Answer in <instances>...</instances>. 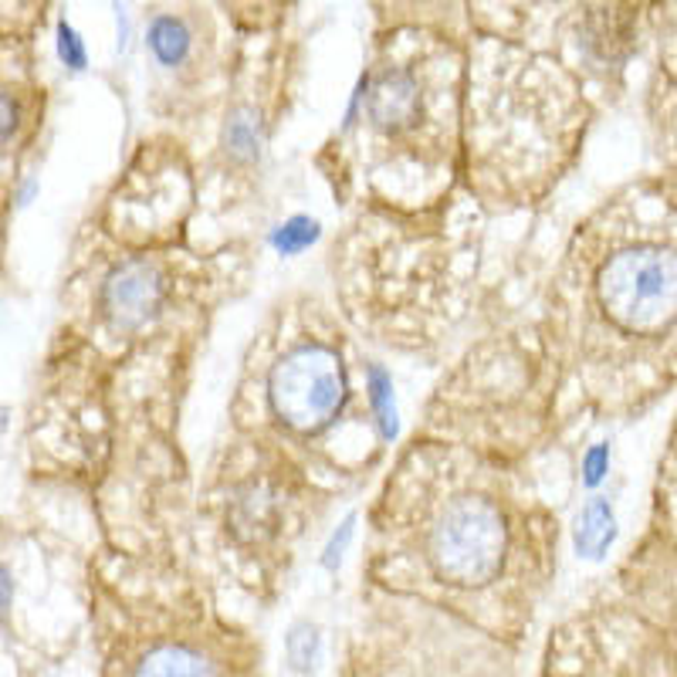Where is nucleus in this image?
Listing matches in <instances>:
<instances>
[{
  "mask_svg": "<svg viewBox=\"0 0 677 677\" xmlns=\"http://www.w3.org/2000/svg\"><path fill=\"white\" fill-rule=\"evenodd\" d=\"M315 241H318V224L312 217H292L288 224H282L272 234V244H275L278 254H298Z\"/></svg>",
  "mask_w": 677,
  "mask_h": 677,
  "instance_id": "9d476101",
  "label": "nucleus"
},
{
  "mask_svg": "<svg viewBox=\"0 0 677 677\" xmlns=\"http://www.w3.org/2000/svg\"><path fill=\"white\" fill-rule=\"evenodd\" d=\"M58 58H61L68 68H75V71H81L85 61H89V58H85V48H81L78 35H75L65 21L58 24Z\"/></svg>",
  "mask_w": 677,
  "mask_h": 677,
  "instance_id": "ddd939ff",
  "label": "nucleus"
},
{
  "mask_svg": "<svg viewBox=\"0 0 677 677\" xmlns=\"http://www.w3.org/2000/svg\"><path fill=\"white\" fill-rule=\"evenodd\" d=\"M592 298L620 332L660 338L677 325V244L644 237L614 247L592 278Z\"/></svg>",
  "mask_w": 677,
  "mask_h": 677,
  "instance_id": "f257e3e1",
  "label": "nucleus"
},
{
  "mask_svg": "<svg viewBox=\"0 0 677 677\" xmlns=\"http://www.w3.org/2000/svg\"><path fill=\"white\" fill-rule=\"evenodd\" d=\"M288 660L298 670H308L318 660V630L315 627H308V624L292 627V634H288Z\"/></svg>",
  "mask_w": 677,
  "mask_h": 677,
  "instance_id": "f8f14e48",
  "label": "nucleus"
},
{
  "mask_svg": "<svg viewBox=\"0 0 677 677\" xmlns=\"http://www.w3.org/2000/svg\"><path fill=\"white\" fill-rule=\"evenodd\" d=\"M224 143L234 156L241 159H251L258 153V122H254L251 112H234L227 119V133H224Z\"/></svg>",
  "mask_w": 677,
  "mask_h": 677,
  "instance_id": "9b49d317",
  "label": "nucleus"
},
{
  "mask_svg": "<svg viewBox=\"0 0 677 677\" xmlns=\"http://www.w3.org/2000/svg\"><path fill=\"white\" fill-rule=\"evenodd\" d=\"M268 400L285 428L302 434L322 431L346 400L343 363L325 346H302L272 370Z\"/></svg>",
  "mask_w": 677,
  "mask_h": 677,
  "instance_id": "7ed1b4c3",
  "label": "nucleus"
},
{
  "mask_svg": "<svg viewBox=\"0 0 677 677\" xmlns=\"http://www.w3.org/2000/svg\"><path fill=\"white\" fill-rule=\"evenodd\" d=\"M18 119V112H14V99L11 96H4V143H11V133H14V122Z\"/></svg>",
  "mask_w": 677,
  "mask_h": 677,
  "instance_id": "dca6fc26",
  "label": "nucleus"
},
{
  "mask_svg": "<svg viewBox=\"0 0 677 677\" xmlns=\"http://www.w3.org/2000/svg\"><path fill=\"white\" fill-rule=\"evenodd\" d=\"M428 559L444 582H491L504 559V519L484 498L448 501L428 529Z\"/></svg>",
  "mask_w": 677,
  "mask_h": 677,
  "instance_id": "f03ea898",
  "label": "nucleus"
},
{
  "mask_svg": "<svg viewBox=\"0 0 677 677\" xmlns=\"http://www.w3.org/2000/svg\"><path fill=\"white\" fill-rule=\"evenodd\" d=\"M607 468H610V454H607V448L604 444H597L592 448L586 458H582V474H586V484L592 488V484H600L604 481V474H607Z\"/></svg>",
  "mask_w": 677,
  "mask_h": 677,
  "instance_id": "2eb2a0df",
  "label": "nucleus"
},
{
  "mask_svg": "<svg viewBox=\"0 0 677 677\" xmlns=\"http://www.w3.org/2000/svg\"><path fill=\"white\" fill-rule=\"evenodd\" d=\"M214 667L194 654V650H184V647H159V650H149L139 664H136V674H210Z\"/></svg>",
  "mask_w": 677,
  "mask_h": 677,
  "instance_id": "6e6552de",
  "label": "nucleus"
},
{
  "mask_svg": "<svg viewBox=\"0 0 677 677\" xmlns=\"http://www.w3.org/2000/svg\"><path fill=\"white\" fill-rule=\"evenodd\" d=\"M366 116L380 133L390 136L410 129L420 116V85L406 71L386 68L366 89Z\"/></svg>",
  "mask_w": 677,
  "mask_h": 677,
  "instance_id": "39448f33",
  "label": "nucleus"
},
{
  "mask_svg": "<svg viewBox=\"0 0 677 677\" xmlns=\"http://www.w3.org/2000/svg\"><path fill=\"white\" fill-rule=\"evenodd\" d=\"M617 539V519L607 498H592L576 519V552L586 559H600Z\"/></svg>",
  "mask_w": 677,
  "mask_h": 677,
  "instance_id": "423d86ee",
  "label": "nucleus"
},
{
  "mask_svg": "<svg viewBox=\"0 0 677 677\" xmlns=\"http://www.w3.org/2000/svg\"><path fill=\"white\" fill-rule=\"evenodd\" d=\"M166 295V278L149 262L119 265L102 285V312L116 328H136L156 315Z\"/></svg>",
  "mask_w": 677,
  "mask_h": 677,
  "instance_id": "20e7f679",
  "label": "nucleus"
},
{
  "mask_svg": "<svg viewBox=\"0 0 677 677\" xmlns=\"http://www.w3.org/2000/svg\"><path fill=\"white\" fill-rule=\"evenodd\" d=\"M353 526H356V519L350 516V519L343 522V529H338V532L328 539V546H325V552H322V566H325V569H335L338 562H343V552H346V546H350V539H353Z\"/></svg>",
  "mask_w": 677,
  "mask_h": 677,
  "instance_id": "4468645a",
  "label": "nucleus"
},
{
  "mask_svg": "<svg viewBox=\"0 0 677 677\" xmlns=\"http://www.w3.org/2000/svg\"><path fill=\"white\" fill-rule=\"evenodd\" d=\"M11 610V569H4V614Z\"/></svg>",
  "mask_w": 677,
  "mask_h": 677,
  "instance_id": "f3484780",
  "label": "nucleus"
},
{
  "mask_svg": "<svg viewBox=\"0 0 677 677\" xmlns=\"http://www.w3.org/2000/svg\"><path fill=\"white\" fill-rule=\"evenodd\" d=\"M370 400H373V406H376L383 438L393 441V438H396V406H393V383H390V376H386L383 366H373V370H370Z\"/></svg>",
  "mask_w": 677,
  "mask_h": 677,
  "instance_id": "1a4fd4ad",
  "label": "nucleus"
},
{
  "mask_svg": "<svg viewBox=\"0 0 677 677\" xmlns=\"http://www.w3.org/2000/svg\"><path fill=\"white\" fill-rule=\"evenodd\" d=\"M146 45H149V51L156 55L159 65L177 68V65L187 61V55H190V48H194V35H190V28H187L180 18H174V14H159V18L149 21Z\"/></svg>",
  "mask_w": 677,
  "mask_h": 677,
  "instance_id": "0eeeda50",
  "label": "nucleus"
}]
</instances>
